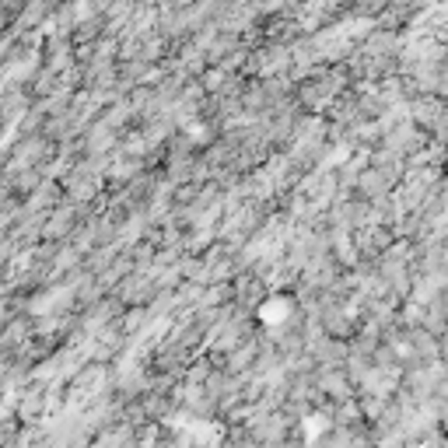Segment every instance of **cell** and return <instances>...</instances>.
I'll return each mask as SVG.
<instances>
[{
  "label": "cell",
  "instance_id": "obj_1",
  "mask_svg": "<svg viewBox=\"0 0 448 448\" xmlns=\"http://www.w3.org/2000/svg\"><path fill=\"white\" fill-rule=\"evenodd\" d=\"M288 312H291L288 301H270V305H266V312H263V319L266 322H277V319H288Z\"/></svg>",
  "mask_w": 448,
  "mask_h": 448
}]
</instances>
